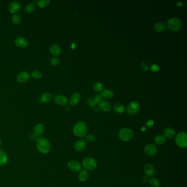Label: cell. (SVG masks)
<instances>
[{
  "label": "cell",
  "mask_w": 187,
  "mask_h": 187,
  "mask_svg": "<svg viewBox=\"0 0 187 187\" xmlns=\"http://www.w3.org/2000/svg\"><path fill=\"white\" fill-rule=\"evenodd\" d=\"M20 9V5L17 1H13L9 6V11L13 14L18 13Z\"/></svg>",
  "instance_id": "9a60e30c"
},
{
  "label": "cell",
  "mask_w": 187,
  "mask_h": 187,
  "mask_svg": "<svg viewBox=\"0 0 187 187\" xmlns=\"http://www.w3.org/2000/svg\"><path fill=\"white\" fill-rule=\"evenodd\" d=\"M144 171L148 177H151L155 173V169L151 163H147L144 166Z\"/></svg>",
  "instance_id": "5bb4252c"
},
{
  "label": "cell",
  "mask_w": 187,
  "mask_h": 187,
  "mask_svg": "<svg viewBox=\"0 0 187 187\" xmlns=\"http://www.w3.org/2000/svg\"><path fill=\"white\" fill-rule=\"evenodd\" d=\"M154 30L159 32H161L166 29L165 25L161 22H158L154 25Z\"/></svg>",
  "instance_id": "484cf974"
},
{
  "label": "cell",
  "mask_w": 187,
  "mask_h": 187,
  "mask_svg": "<svg viewBox=\"0 0 187 187\" xmlns=\"http://www.w3.org/2000/svg\"><path fill=\"white\" fill-rule=\"evenodd\" d=\"M82 166L86 171H92L96 169L97 163L96 160L92 157H85L82 161Z\"/></svg>",
  "instance_id": "5b68a950"
},
{
  "label": "cell",
  "mask_w": 187,
  "mask_h": 187,
  "mask_svg": "<svg viewBox=\"0 0 187 187\" xmlns=\"http://www.w3.org/2000/svg\"><path fill=\"white\" fill-rule=\"evenodd\" d=\"M8 162V157L6 153L0 149V166H5Z\"/></svg>",
  "instance_id": "7402d4cb"
},
{
  "label": "cell",
  "mask_w": 187,
  "mask_h": 187,
  "mask_svg": "<svg viewBox=\"0 0 187 187\" xmlns=\"http://www.w3.org/2000/svg\"><path fill=\"white\" fill-rule=\"evenodd\" d=\"M55 102L60 106H65L68 103V99L63 95H58L55 97Z\"/></svg>",
  "instance_id": "2e32d148"
},
{
  "label": "cell",
  "mask_w": 187,
  "mask_h": 187,
  "mask_svg": "<svg viewBox=\"0 0 187 187\" xmlns=\"http://www.w3.org/2000/svg\"><path fill=\"white\" fill-rule=\"evenodd\" d=\"M86 146V142L83 139H80L75 143V149L78 152H81L84 151Z\"/></svg>",
  "instance_id": "8fae6325"
},
{
  "label": "cell",
  "mask_w": 187,
  "mask_h": 187,
  "mask_svg": "<svg viewBox=\"0 0 187 187\" xmlns=\"http://www.w3.org/2000/svg\"><path fill=\"white\" fill-rule=\"evenodd\" d=\"M140 66H141L142 69L145 72H147L149 70V67L145 63H144V62L142 63Z\"/></svg>",
  "instance_id": "74e56055"
},
{
  "label": "cell",
  "mask_w": 187,
  "mask_h": 187,
  "mask_svg": "<svg viewBox=\"0 0 187 187\" xmlns=\"http://www.w3.org/2000/svg\"><path fill=\"white\" fill-rule=\"evenodd\" d=\"M99 108L104 112L109 111L111 109L110 104L107 101H102L99 104Z\"/></svg>",
  "instance_id": "d4e9b609"
},
{
  "label": "cell",
  "mask_w": 187,
  "mask_h": 187,
  "mask_svg": "<svg viewBox=\"0 0 187 187\" xmlns=\"http://www.w3.org/2000/svg\"><path fill=\"white\" fill-rule=\"evenodd\" d=\"M75 47V43H72V49H74Z\"/></svg>",
  "instance_id": "ee69618b"
},
{
  "label": "cell",
  "mask_w": 187,
  "mask_h": 187,
  "mask_svg": "<svg viewBox=\"0 0 187 187\" xmlns=\"http://www.w3.org/2000/svg\"><path fill=\"white\" fill-rule=\"evenodd\" d=\"M113 109L116 113L121 114H122L124 113L125 107L124 106L123 104L119 103H117L115 104L114 105Z\"/></svg>",
  "instance_id": "603a6c76"
},
{
  "label": "cell",
  "mask_w": 187,
  "mask_h": 187,
  "mask_svg": "<svg viewBox=\"0 0 187 187\" xmlns=\"http://www.w3.org/2000/svg\"><path fill=\"white\" fill-rule=\"evenodd\" d=\"M175 142L178 146L181 148H185L187 145V134L186 132L178 133L176 136Z\"/></svg>",
  "instance_id": "8992f818"
},
{
  "label": "cell",
  "mask_w": 187,
  "mask_h": 187,
  "mask_svg": "<svg viewBox=\"0 0 187 187\" xmlns=\"http://www.w3.org/2000/svg\"><path fill=\"white\" fill-rule=\"evenodd\" d=\"M157 151V146L154 144H149L146 145L144 148V152L145 154L148 156H153L154 155Z\"/></svg>",
  "instance_id": "9c48e42d"
},
{
  "label": "cell",
  "mask_w": 187,
  "mask_h": 187,
  "mask_svg": "<svg viewBox=\"0 0 187 187\" xmlns=\"http://www.w3.org/2000/svg\"><path fill=\"white\" fill-rule=\"evenodd\" d=\"M45 132V127L41 124L36 125L34 128V134L35 136L40 137Z\"/></svg>",
  "instance_id": "7c38bea8"
},
{
  "label": "cell",
  "mask_w": 187,
  "mask_h": 187,
  "mask_svg": "<svg viewBox=\"0 0 187 187\" xmlns=\"http://www.w3.org/2000/svg\"><path fill=\"white\" fill-rule=\"evenodd\" d=\"M51 63L53 66H57L59 63V60L56 57H53L51 59Z\"/></svg>",
  "instance_id": "e575fe53"
},
{
  "label": "cell",
  "mask_w": 187,
  "mask_h": 187,
  "mask_svg": "<svg viewBox=\"0 0 187 187\" xmlns=\"http://www.w3.org/2000/svg\"><path fill=\"white\" fill-rule=\"evenodd\" d=\"M99 109L98 108H95V110H94L95 113H98L99 111Z\"/></svg>",
  "instance_id": "b9f144b4"
},
{
  "label": "cell",
  "mask_w": 187,
  "mask_h": 187,
  "mask_svg": "<svg viewBox=\"0 0 187 187\" xmlns=\"http://www.w3.org/2000/svg\"><path fill=\"white\" fill-rule=\"evenodd\" d=\"M118 136L121 140L124 142H128L133 138V132L130 128H123L120 130Z\"/></svg>",
  "instance_id": "277c9868"
},
{
  "label": "cell",
  "mask_w": 187,
  "mask_h": 187,
  "mask_svg": "<svg viewBox=\"0 0 187 187\" xmlns=\"http://www.w3.org/2000/svg\"><path fill=\"white\" fill-rule=\"evenodd\" d=\"M166 138L163 135H157L154 138V142L157 145H163L166 142Z\"/></svg>",
  "instance_id": "4316f807"
},
{
  "label": "cell",
  "mask_w": 187,
  "mask_h": 187,
  "mask_svg": "<svg viewBox=\"0 0 187 187\" xmlns=\"http://www.w3.org/2000/svg\"><path fill=\"white\" fill-rule=\"evenodd\" d=\"M12 20L13 23L16 24H18L20 23L22 21V18L20 17V16L16 14L14 15L12 18Z\"/></svg>",
  "instance_id": "d6a6232c"
},
{
  "label": "cell",
  "mask_w": 187,
  "mask_h": 187,
  "mask_svg": "<svg viewBox=\"0 0 187 187\" xmlns=\"http://www.w3.org/2000/svg\"><path fill=\"white\" fill-rule=\"evenodd\" d=\"M141 181H142V182L143 183H146L147 182H149L148 177L146 176L142 177V179H141Z\"/></svg>",
  "instance_id": "ab89813d"
},
{
  "label": "cell",
  "mask_w": 187,
  "mask_h": 187,
  "mask_svg": "<svg viewBox=\"0 0 187 187\" xmlns=\"http://www.w3.org/2000/svg\"><path fill=\"white\" fill-rule=\"evenodd\" d=\"M149 183L151 187H160L161 186L160 181L155 177L151 178L149 180Z\"/></svg>",
  "instance_id": "83f0119b"
},
{
  "label": "cell",
  "mask_w": 187,
  "mask_h": 187,
  "mask_svg": "<svg viewBox=\"0 0 187 187\" xmlns=\"http://www.w3.org/2000/svg\"><path fill=\"white\" fill-rule=\"evenodd\" d=\"M49 3H50L49 0H42V1H37V5L40 8H44L48 6Z\"/></svg>",
  "instance_id": "1f68e13d"
},
{
  "label": "cell",
  "mask_w": 187,
  "mask_h": 187,
  "mask_svg": "<svg viewBox=\"0 0 187 187\" xmlns=\"http://www.w3.org/2000/svg\"><path fill=\"white\" fill-rule=\"evenodd\" d=\"M101 96L106 99H110L114 96V93L110 90H104L101 92Z\"/></svg>",
  "instance_id": "ffe728a7"
},
{
  "label": "cell",
  "mask_w": 187,
  "mask_h": 187,
  "mask_svg": "<svg viewBox=\"0 0 187 187\" xmlns=\"http://www.w3.org/2000/svg\"><path fill=\"white\" fill-rule=\"evenodd\" d=\"M182 25V24L181 20L177 17L169 18L167 22V28L173 32L178 31L181 29Z\"/></svg>",
  "instance_id": "3957f363"
},
{
  "label": "cell",
  "mask_w": 187,
  "mask_h": 187,
  "mask_svg": "<svg viewBox=\"0 0 187 187\" xmlns=\"http://www.w3.org/2000/svg\"><path fill=\"white\" fill-rule=\"evenodd\" d=\"M93 99H94L95 102L97 104H99L102 101V97L101 96V95H96L93 98Z\"/></svg>",
  "instance_id": "8d00e7d4"
},
{
  "label": "cell",
  "mask_w": 187,
  "mask_h": 187,
  "mask_svg": "<svg viewBox=\"0 0 187 187\" xmlns=\"http://www.w3.org/2000/svg\"><path fill=\"white\" fill-rule=\"evenodd\" d=\"M42 74L39 70H34L31 74L32 78L35 80H38L42 77Z\"/></svg>",
  "instance_id": "4dcf8cb0"
},
{
  "label": "cell",
  "mask_w": 187,
  "mask_h": 187,
  "mask_svg": "<svg viewBox=\"0 0 187 187\" xmlns=\"http://www.w3.org/2000/svg\"><path fill=\"white\" fill-rule=\"evenodd\" d=\"M154 124V122L153 120H151L148 121L146 122V125L147 126L151 127L152 126H153Z\"/></svg>",
  "instance_id": "60d3db41"
},
{
  "label": "cell",
  "mask_w": 187,
  "mask_h": 187,
  "mask_svg": "<svg viewBox=\"0 0 187 187\" xmlns=\"http://www.w3.org/2000/svg\"><path fill=\"white\" fill-rule=\"evenodd\" d=\"M73 132L74 134L80 138H82L86 136L87 132V127L83 121L78 122L74 127Z\"/></svg>",
  "instance_id": "7a4b0ae2"
},
{
  "label": "cell",
  "mask_w": 187,
  "mask_h": 187,
  "mask_svg": "<svg viewBox=\"0 0 187 187\" xmlns=\"http://www.w3.org/2000/svg\"><path fill=\"white\" fill-rule=\"evenodd\" d=\"M30 78L29 74L26 72H22L19 73L17 77V80L20 84H24L27 82Z\"/></svg>",
  "instance_id": "30bf717a"
},
{
  "label": "cell",
  "mask_w": 187,
  "mask_h": 187,
  "mask_svg": "<svg viewBox=\"0 0 187 187\" xmlns=\"http://www.w3.org/2000/svg\"><path fill=\"white\" fill-rule=\"evenodd\" d=\"M65 109H66V111H70V107H69V106H67L66 107V108H65Z\"/></svg>",
  "instance_id": "7bdbcfd3"
},
{
  "label": "cell",
  "mask_w": 187,
  "mask_h": 187,
  "mask_svg": "<svg viewBox=\"0 0 187 187\" xmlns=\"http://www.w3.org/2000/svg\"><path fill=\"white\" fill-rule=\"evenodd\" d=\"M1 144H2V140H1V139L0 138V147L1 146Z\"/></svg>",
  "instance_id": "f6af8a7d"
},
{
  "label": "cell",
  "mask_w": 187,
  "mask_h": 187,
  "mask_svg": "<svg viewBox=\"0 0 187 187\" xmlns=\"http://www.w3.org/2000/svg\"><path fill=\"white\" fill-rule=\"evenodd\" d=\"M163 134L166 138L172 139L176 135V131L173 128L167 127L164 130Z\"/></svg>",
  "instance_id": "e0dca14e"
},
{
  "label": "cell",
  "mask_w": 187,
  "mask_h": 187,
  "mask_svg": "<svg viewBox=\"0 0 187 187\" xmlns=\"http://www.w3.org/2000/svg\"><path fill=\"white\" fill-rule=\"evenodd\" d=\"M36 8V6L35 4L30 3H29L28 5L25 6L24 8V11L28 14H30L34 12Z\"/></svg>",
  "instance_id": "f1b7e54d"
},
{
  "label": "cell",
  "mask_w": 187,
  "mask_h": 187,
  "mask_svg": "<svg viewBox=\"0 0 187 187\" xmlns=\"http://www.w3.org/2000/svg\"><path fill=\"white\" fill-rule=\"evenodd\" d=\"M50 52L54 56H58L61 53V48L58 45L53 44L50 47Z\"/></svg>",
  "instance_id": "d6986e66"
},
{
  "label": "cell",
  "mask_w": 187,
  "mask_h": 187,
  "mask_svg": "<svg viewBox=\"0 0 187 187\" xmlns=\"http://www.w3.org/2000/svg\"><path fill=\"white\" fill-rule=\"evenodd\" d=\"M151 70L153 72H157L159 70V66L157 64H153L151 67Z\"/></svg>",
  "instance_id": "f35d334b"
},
{
  "label": "cell",
  "mask_w": 187,
  "mask_h": 187,
  "mask_svg": "<svg viewBox=\"0 0 187 187\" xmlns=\"http://www.w3.org/2000/svg\"><path fill=\"white\" fill-rule=\"evenodd\" d=\"M89 176V174L87 171L84 169L80 171L78 176V180L81 182H84L87 181Z\"/></svg>",
  "instance_id": "cb8c5ba5"
},
{
  "label": "cell",
  "mask_w": 187,
  "mask_h": 187,
  "mask_svg": "<svg viewBox=\"0 0 187 187\" xmlns=\"http://www.w3.org/2000/svg\"><path fill=\"white\" fill-rule=\"evenodd\" d=\"M140 110V105L137 102H133L129 104L127 108V113L130 115L137 114Z\"/></svg>",
  "instance_id": "52a82bcc"
},
{
  "label": "cell",
  "mask_w": 187,
  "mask_h": 187,
  "mask_svg": "<svg viewBox=\"0 0 187 187\" xmlns=\"http://www.w3.org/2000/svg\"><path fill=\"white\" fill-rule=\"evenodd\" d=\"M104 86L101 82H97L93 86L94 90L97 92H101L103 90Z\"/></svg>",
  "instance_id": "f546056e"
},
{
  "label": "cell",
  "mask_w": 187,
  "mask_h": 187,
  "mask_svg": "<svg viewBox=\"0 0 187 187\" xmlns=\"http://www.w3.org/2000/svg\"><path fill=\"white\" fill-rule=\"evenodd\" d=\"M69 169L74 172H78L81 171L82 166L80 163L76 160H71L68 163Z\"/></svg>",
  "instance_id": "ba28073f"
},
{
  "label": "cell",
  "mask_w": 187,
  "mask_h": 187,
  "mask_svg": "<svg viewBox=\"0 0 187 187\" xmlns=\"http://www.w3.org/2000/svg\"><path fill=\"white\" fill-rule=\"evenodd\" d=\"M36 148L42 154H47L51 150V143L48 139L40 137L37 139Z\"/></svg>",
  "instance_id": "6da1fadb"
},
{
  "label": "cell",
  "mask_w": 187,
  "mask_h": 187,
  "mask_svg": "<svg viewBox=\"0 0 187 187\" xmlns=\"http://www.w3.org/2000/svg\"><path fill=\"white\" fill-rule=\"evenodd\" d=\"M52 99V96L49 93L43 94L39 99V102L42 104H46L49 102Z\"/></svg>",
  "instance_id": "ac0fdd59"
},
{
  "label": "cell",
  "mask_w": 187,
  "mask_h": 187,
  "mask_svg": "<svg viewBox=\"0 0 187 187\" xmlns=\"http://www.w3.org/2000/svg\"><path fill=\"white\" fill-rule=\"evenodd\" d=\"M80 99V95L78 93H75L70 99V103L72 106H75L78 104Z\"/></svg>",
  "instance_id": "44dd1931"
},
{
  "label": "cell",
  "mask_w": 187,
  "mask_h": 187,
  "mask_svg": "<svg viewBox=\"0 0 187 187\" xmlns=\"http://www.w3.org/2000/svg\"><path fill=\"white\" fill-rule=\"evenodd\" d=\"M16 45L20 48H25L28 46V40L23 37H18L15 40Z\"/></svg>",
  "instance_id": "4fadbf2b"
},
{
  "label": "cell",
  "mask_w": 187,
  "mask_h": 187,
  "mask_svg": "<svg viewBox=\"0 0 187 187\" xmlns=\"http://www.w3.org/2000/svg\"><path fill=\"white\" fill-rule=\"evenodd\" d=\"M87 103L90 107H95L97 105L96 103L95 102L94 99L92 98H90L87 99Z\"/></svg>",
  "instance_id": "836d02e7"
},
{
  "label": "cell",
  "mask_w": 187,
  "mask_h": 187,
  "mask_svg": "<svg viewBox=\"0 0 187 187\" xmlns=\"http://www.w3.org/2000/svg\"><path fill=\"white\" fill-rule=\"evenodd\" d=\"M86 136V139H87L88 142H93V141L95 140V136H93V134H91V133H90V134H87Z\"/></svg>",
  "instance_id": "d590c367"
}]
</instances>
